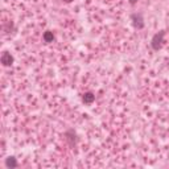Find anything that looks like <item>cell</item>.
I'll use <instances>...</instances> for the list:
<instances>
[{
  "label": "cell",
  "mask_w": 169,
  "mask_h": 169,
  "mask_svg": "<svg viewBox=\"0 0 169 169\" xmlns=\"http://www.w3.org/2000/svg\"><path fill=\"white\" fill-rule=\"evenodd\" d=\"M12 55L9 54V53H4L3 57H1V62L4 63V65H9L11 62H12Z\"/></svg>",
  "instance_id": "1"
},
{
  "label": "cell",
  "mask_w": 169,
  "mask_h": 169,
  "mask_svg": "<svg viewBox=\"0 0 169 169\" xmlns=\"http://www.w3.org/2000/svg\"><path fill=\"white\" fill-rule=\"evenodd\" d=\"M83 100L87 102V103H90V102H93V100H94V95H93V94H90V93H87L86 95L83 97Z\"/></svg>",
  "instance_id": "2"
},
{
  "label": "cell",
  "mask_w": 169,
  "mask_h": 169,
  "mask_svg": "<svg viewBox=\"0 0 169 169\" xmlns=\"http://www.w3.org/2000/svg\"><path fill=\"white\" fill-rule=\"evenodd\" d=\"M7 165H8V166H16V161H15L13 159H9V160L7 161Z\"/></svg>",
  "instance_id": "3"
},
{
  "label": "cell",
  "mask_w": 169,
  "mask_h": 169,
  "mask_svg": "<svg viewBox=\"0 0 169 169\" xmlns=\"http://www.w3.org/2000/svg\"><path fill=\"white\" fill-rule=\"evenodd\" d=\"M52 38H53V35H52V33H46V35H45V40H46V41H50Z\"/></svg>",
  "instance_id": "4"
},
{
  "label": "cell",
  "mask_w": 169,
  "mask_h": 169,
  "mask_svg": "<svg viewBox=\"0 0 169 169\" xmlns=\"http://www.w3.org/2000/svg\"><path fill=\"white\" fill-rule=\"evenodd\" d=\"M130 1H131V3H135V1H136V0H130Z\"/></svg>",
  "instance_id": "5"
},
{
  "label": "cell",
  "mask_w": 169,
  "mask_h": 169,
  "mask_svg": "<svg viewBox=\"0 0 169 169\" xmlns=\"http://www.w3.org/2000/svg\"><path fill=\"white\" fill-rule=\"evenodd\" d=\"M66 1H71V0H66Z\"/></svg>",
  "instance_id": "6"
}]
</instances>
